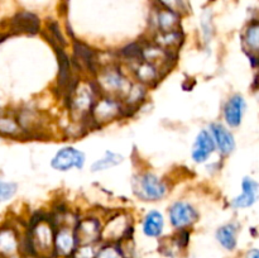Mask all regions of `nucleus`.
Masks as SVG:
<instances>
[{"mask_svg":"<svg viewBox=\"0 0 259 258\" xmlns=\"http://www.w3.org/2000/svg\"><path fill=\"white\" fill-rule=\"evenodd\" d=\"M217 151L214 139L207 129H201L195 138L191 148V158L195 163L202 164L209 161L210 157Z\"/></svg>","mask_w":259,"mask_h":258,"instance_id":"10","label":"nucleus"},{"mask_svg":"<svg viewBox=\"0 0 259 258\" xmlns=\"http://www.w3.org/2000/svg\"><path fill=\"white\" fill-rule=\"evenodd\" d=\"M159 3H161L164 9L172 10V12L177 13L180 15L187 12L186 0H159Z\"/></svg>","mask_w":259,"mask_h":258,"instance_id":"27","label":"nucleus"},{"mask_svg":"<svg viewBox=\"0 0 259 258\" xmlns=\"http://www.w3.org/2000/svg\"><path fill=\"white\" fill-rule=\"evenodd\" d=\"M132 72L136 77L137 82L144 86H152L161 80L162 70L154 63L148 62L146 60H139L137 62L131 63Z\"/></svg>","mask_w":259,"mask_h":258,"instance_id":"11","label":"nucleus"},{"mask_svg":"<svg viewBox=\"0 0 259 258\" xmlns=\"http://www.w3.org/2000/svg\"><path fill=\"white\" fill-rule=\"evenodd\" d=\"M50 258H68V257H62V255H53V257H50Z\"/></svg>","mask_w":259,"mask_h":258,"instance_id":"31","label":"nucleus"},{"mask_svg":"<svg viewBox=\"0 0 259 258\" xmlns=\"http://www.w3.org/2000/svg\"><path fill=\"white\" fill-rule=\"evenodd\" d=\"M201 30L202 37H204L205 42H209L212 37V23L211 17L209 13H204L201 17Z\"/></svg>","mask_w":259,"mask_h":258,"instance_id":"28","label":"nucleus"},{"mask_svg":"<svg viewBox=\"0 0 259 258\" xmlns=\"http://www.w3.org/2000/svg\"><path fill=\"white\" fill-rule=\"evenodd\" d=\"M247 258H259V249H257V248H254V249H250L249 252H248Z\"/></svg>","mask_w":259,"mask_h":258,"instance_id":"30","label":"nucleus"},{"mask_svg":"<svg viewBox=\"0 0 259 258\" xmlns=\"http://www.w3.org/2000/svg\"><path fill=\"white\" fill-rule=\"evenodd\" d=\"M164 230V217L161 211L149 210L142 220V232L147 238H159Z\"/></svg>","mask_w":259,"mask_h":258,"instance_id":"16","label":"nucleus"},{"mask_svg":"<svg viewBox=\"0 0 259 258\" xmlns=\"http://www.w3.org/2000/svg\"><path fill=\"white\" fill-rule=\"evenodd\" d=\"M18 230L12 225H0V258H12L19 250Z\"/></svg>","mask_w":259,"mask_h":258,"instance_id":"14","label":"nucleus"},{"mask_svg":"<svg viewBox=\"0 0 259 258\" xmlns=\"http://www.w3.org/2000/svg\"><path fill=\"white\" fill-rule=\"evenodd\" d=\"M53 238H55V229L53 222L46 218H38L34 223H32L30 229L28 232V243L32 249H48L53 247Z\"/></svg>","mask_w":259,"mask_h":258,"instance_id":"6","label":"nucleus"},{"mask_svg":"<svg viewBox=\"0 0 259 258\" xmlns=\"http://www.w3.org/2000/svg\"><path fill=\"white\" fill-rule=\"evenodd\" d=\"M207 131L214 139L215 148L222 156H229L235 149V139L232 132L222 123H211Z\"/></svg>","mask_w":259,"mask_h":258,"instance_id":"12","label":"nucleus"},{"mask_svg":"<svg viewBox=\"0 0 259 258\" xmlns=\"http://www.w3.org/2000/svg\"><path fill=\"white\" fill-rule=\"evenodd\" d=\"M132 189L137 199L144 202L161 201L168 195V182L151 171H139L132 179Z\"/></svg>","mask_w":259,"mask_h":258,"instance_id":"1","label":"nucleus"},{"mask_svg":"<svg viewBox=\"0 0 259 258\" xmlns=\"http://www.w3.org/2000/svg\"><path fill=\"white\" fill-rule=\"evenodd\" d=\"M259 182L252 177H244L242 181V194L232 200V206L235 209H245L258 201Z\"/></svg>","mask_w":259,"mask_h":258,"instance_id":"15","label":"nucleus"},{"mask_svg":"<svg viewBox=\"0 0 259 258\" xmlns=\"http://www.w3.org/2000/svg\"><path fill=\"white\" fill-rule=\"evenodd\" d=\"M78 242L76 238L75 227L70 225H58L55 230L53 238V248L57 255L62 257H71L77 248Z\"/></svg>","mask_w":259,"mask_h":258,"instance_id":"8","label":"nucleus"},{"mask_svg":"<svg viewBox=\"0 0 259 258\" xmlns=\"http://www.w3.org/2000/svg\"><path fill=\"white\" fill-rule=\"evenodd\" d=\"M147 86L142 85L139 82H132L129 89L126 90V93L124 94V96L121 98L124 105H125L126 111L129 113V110H136L137 108L142 105L144 100H146L147 95Z\"/></svg>","mask_w":259,"mask_h":258,"instance_id":"20","label":"nucleus"},{"mask_svg":"<svg viewBox=\"0 0 259 258\" xmlns=\"http://www.w3.org/2000/svg\"><path fill=\"white\" fill-rule=\"evenodd\" d=\"M185 39L184 33L181 32V29L172 30V32H166V33H156L152 38L151 42L154 45L159 46V47L164 48V50H168L175 52L177 48H180L182 46V42Z\"/></svg>","mask_w":259,"mask_h":258,"instance_id":"22","label":"nucleus"},{"mask_svg":"<svg viewBox=\"0 0 259 258\" xmlns=\"http://www.w3.org/2000/svg\"><path fill=\"white\" fill-rule=\"evenodd\" d=\"M200 219V212L194 204L186 200H176L168 207V220L176 230H189Z\"/></svg>","mask_w":259,"mask_h":258,"instance_id":"4","label":"nucleus"},{"mask_svg":"<svg viewBox=\"0 0 259 258\" xmlns=\"http://www.w3.org/2000/svg\"><path fill=\"white\" fill-rule=\"evenodd\" d=\"M133 229L132 227L131 214L120 211L109 218L105 225H103L101 239H109L108 242H118L128 238L129 232Z\"/></svg>","mask_w":259,"mask_h":258,"instance_id":"7","label":"nucleus"},{"mask_svg":"<svg viewBox=\"0 0 259 258\" xmlns=\"http://www.w3.org/2000/svg\"><path fill=\"white\" fill-rule=\"evenodd\" d=\"M245 45L249 50L259 51V24L250 25L245 32Z\"/></svg>","mask_w":259,"mask_h":258,"instance_id":"26","label":"nucleus"},{"mask_svg":"<svg viewBox=\"0 0 259 258\" xmlns=\"http://www.w3.org/2000/svg\"><path fill=\"white\" fill-rule=\"evenodd\" d=\"M245 108H247V103H245L244 98L242 95L235 94V95L230 96L227 103H225L224 109H223L225 123L230 128H238L242 124Z\"/></svg>","mask_w":259,"mask_h":258,"instance_id":"13","label":"nucleus"},{"mask_svg":"<svg viewBox=\"0 0 259 258\" xmlns=\"http://www.w3.org/2000/svg\"><path fill=\"white\" fill-rule=\"evenodd\" d=\"M95 85L100 95H110L123 98L131 86V81L119 66L109 65L100 67L95 75Z\"/></svg>","mask_w":259,"mask_h":258,"instance_id":"2","label":"nucleus"},{"mask_svg":"<svg viewBox=\"0 0 259 258\" xmlns=\"http://www.w3.org/2000/svg\"><path fill=\"white\" fill-rule=\"evenodd\" d=\"M18 184L13 181H8L0 177V204L9 201L17 195Z\"/></svg>","mask_w":259,"mask_h":258,"instance_id":"24","label":"nucleus"},{"mask_svg":"<svg viewBox=\"0 0 259 258\" xmlns=\"http://www.w3.org/2000/svg\"><path fill=\"white\" fill-rule=\"evenodd\" d=\"M215 238L224 249L232 252L237 248L238 244V227L234 223H228V224L222 225L217 229Z\"/></svg>","mask_w":259,"mask_h":258,"instance_id":"21","label":"nucleus"},{"mask_svg":"<svg viewBox=\"0 0 259 258\" xmlns=\"http://www.w3.org/2000/svg\"><path fill=\"white\" fill-rule=\"evenodd\" d=\"M85 163V153L73 146L62 147L51 159V167L58 172H68L73 168L82 169Z\"/></svg>","mask_w":259,"mask_h":258,"instance_id":"5","label":"nucleus"},{"mask_svg":"<svg viewBox=\"0 0 259 258\" xmlns=\"http://www.w3.org/2000/svg\"><path fill=\"white\" fill-rule=\"evenodd\" d=\"M180 20H181V15L172 10L164 9V8L158 10L154 17L156 33H166L180 29Z\"/></svg>","mask_w":259,"mask_h":258,"instance_id":"18","label":"nucleus"},{"mask_svg":"<svg viewBox=\"0 0 259 258\" xmlns=\"http://www.w3.org/2000/svg\"><path fill=\"white\" fill-rule=\"evenodd\" d=\"M39 19L33 13L23 12L15 15L12 20V29L17 33L37 34L39 32Z\"/></svg>","mask_w":259,"mask_h":258,"instance_id":"17","label":"nucleus"},{"mask_svg":"<svg viewBox=\"0 0 259 258\" xmlns=\"http://www.w3.org/2000/svg\"><path fill=\"white\" fill-rule=\"evenodd\" d=\"M96 253L94 244H78L73 254L76 258H95Z\"/></svg>","mask_w":259,"mask_h":258,"instance_id":"29","label":"nucleus"},{"mask_svg":"<svg viewBox=\"0 0 259 258\" xmlns=\"http://www.w3.org/2000/svg\"><path fill=\"white\" fill-rule=\"evenodd\" d=\"M101 232H103V225L98 218H82L77 220L75 225L78 244H95L99 239H101Z\"/></svg>","mask_w":259,"mask_h":258,"instance_id":"9","label":"nucleus"},{"mask_svg":"<svg viewBox=\"0 0 259 258\" xmlns=\"http://www.w3.org/2000/svg\"><path fill=\"white\" fill-rule=\"evenodd\" d=\"M128 115L125 105L120 98L110 95H100L94 104L89 119L95 125H105Z\"/></svg>","mask_w":259,"mask_h":258,"instance_id":"3","label":"nucleus"},{"mask_svg":"<svg viewBox=\"0 0 259 258\" xmlns=\"http://www.w3.org/2000/svg\"><path fill=\"white\" fill-rule=\"evenodd\" d=\"M124 157L121 154L115 153L113 151H106L101 158L96 159L93 164H91L90 169L94 174H98V172L106 171V169H110L113 167L119 166L120 163H123Z\"/></svg>","mask_w":259,"mask_h":258,"instance_id":"23","label":"nucleus"},{"mask_svg":"<svg viewBox=\"0 0 259 258\" xmlns=\"http://www.w3.org/2000/svg\"><path fill=\"white\" fill-rule=\"evenodd\" d=\"M27 136L20 126L17 116L0 111V138L18 139Z\"/></svg>","mask_w":259,"mask_h":258,"instance_id":"19","label":"nucleus"},{"mask_svg":"<svg viewBox=\"0 0 259 258\" xmlns=\"http://www.w3.org/2000/svg\"><path fill=\"white\" fill-rule=\"evenodd\" d=\"M95 258H124V253L119 245L106 244L99 248Z\"/></svg>","mask_w":259,"mask_h":258,"instance_id":"25","label":"nucleus"}]
</instances>
